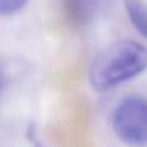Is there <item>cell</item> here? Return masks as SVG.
Here are the masks:
<instances>
[{"label":"cell","mask_w":147,"mask_h":147,"mask_svg":"<svg viewBox=\"0 0 147 147\" xmlns=\"http://www.w3.org/2000/svg\"><path fill=\"white\" fill-rule=\"evenodd\" d=\"M3 86H5V77H3V72L0 69V98L2 95V91H3Z\"/></svg>","instance_id":"obj_5"},{"label":"cell","mask_w":147,"mask_h":147,"mask_svg":"<svg viewBox=\"0 0 147 147\" xmlns=\"http://www.w3.org/2000/svg\"><path fill=\"white\" fill-rule=\"evenodd\" d=\"M113 129L117 137L133 147L147 146V99L124 98L113 111Z\"/></svg>","instance_id":"obj_2"},{"label":"cell","mask_w":147,"mask_h":147,"mask_svg":"<svg viewBox=\"0 0 147 147\" xmlns=\"http://www.w3.org/2000/svg\"><path fill=\"white\" fill-rule=\"evenodd\" d=\"M28 0H0V15H13L22 10Z\"/></svg>","instance_id":"obj_4"},{"label":"cell","mask_w":147,"mask_h":147,"mask_svg":"<svg viewBox=\"0 0 147 147\" xmlns=\"http://www.w3.org/2000/svg\"><path fill=\"white\" fill-rule=\"evenodd\" d=\"M127 16L136 30L147 39V1L123 0Z\"/></svg>","instance_id":"obj_3"},{"label":"cell","mask_w":147,"mask_h":147,"mask_svg":"<svg viewBox=\"0 0 147 147\" xmlns=\"http://www.w3.org/2000/svg\"><path fill=\"white\" fill-rule=\"evenodd\" d=\"M147 70V47L134 40H121L103 49L93 61L88 80L99 92L109 91Z\"/></svg>","instance_id":"obj_1"}]
</instances>
